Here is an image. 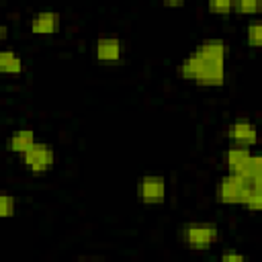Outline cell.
<instances>
[{
    "label": "cell",
    "instance_id": "obj_1",
    "mask_svg": "<svg viewBox=\"0 0 262 262\" xmlns=\"http://www.w3.org/2000/svg\"><path fill=\"white\" fill-rule=\"evenodd\" d=\"M227 45L223 39H205L188 55L182 57L178 74L182 80L205 88H219L225 84Z\"/></svg>",
    "mask_w": 262,
    "mask_h": 262
},
{
    "label": "cell",
    "instance_id": "obj_2",
    "mask_svg": "<svg viewBox=\"0 0 262 262\" xmlns=\"http://www.w3.org/2000/svg\"><path fill=\"white\" fill-rule=\"evenodd\" d=\"M225 170L231 174H237L246 180L262 182V158L252 151V147L244 145H231L223 154Z\"/></svg>",
    "mask_w": 262,
    "mask_h": 262
},
{
    "label": "cell",
    "instance_id": "obj_3",
    "mask_svg": "<svg viewBox=\"0 0 262 262\" xmlns=\"http://www.w3.org/2000/svg\"><path fill=\"white\" fill-rule=\"evenodd\" d=\"M262 182H254V180H246L237 174H231L227 172L215 186V196H217V203L221 205H242L246 203V196L248 192L254 188V186H260Z\"/></svg>",
    "mask_w": 262,
    "mask_h": 262
},
{
    "label": "cell",
    "instance_id": "obj_4",
    "mask_svg": "<svg viewBox=\"0 0 262 262\" xmlns=\"http://www.w3.org/2000/svg\"><path fill=\"white\" fill-rule=\"evenodd\" d=\"M180 239L190 250H209L219 239V227L209 221H188L180 229Z\"/></svg>",
    "mask_w": 262,
    "mask_h": 262
},
{
    "label": "cell",
    "instance_id": "obj_5",
    "mask_svg": "<svg viewBox=\"0 0 262 262\" xmlns=\"http://www.w3.org/2000/svg\"><path fill=\"white\" fill-rule=\"evenodd\" d=\"M20 160H23V166H25L27 172H31V174H45L55 164V151H53V147L49 143L37 139L20 156Z\"/></svg>",
    "mask_w": 262,
    "mask_h": 262
},
{
    "label": "cell",
    "instance_id": "obj_6",
    "mask_svg": "<svg viewBox=\"0 0 262 262\" xmlns=\"http://www.w3.org/2000/svg\"><path fill=\"white\" fill-rule=\"evenodd\" d=\"M168 186L164 176L160 174H147L141 176L137 182V199L143 205H162L166 201Z\"/></svg>",
    "mask_w": 262,
    "mask_h": 262
},
{
    "label": "cell",
    "instance_id": "obj_7",
    "mask_svg": "<svg viewBox=\"0 0 262 262\" xmlns=\"http://www.w3.org/2000/svg\"><path fill=\"white\" fill-rule=\"evenodd\" d=\"M225 137L233 143V145H244V147H252L256 145L258 141V129L252 121L248 119H235L227 131H225Z\"/></svg>",
    "mask_w": 262,
    "mask_h": 262
},
{
    "label": "cell",
    "instance_id": "obj_8",
    "mask_svg": "<svg viewBox=\"0 0 262 262\" xmlns=\"http://www.w3.org/2000/svg\"><path fill=\"white\" fill-rule=\"evenodd\" d=\"M61 27V16L59 12L55 10H39L31 23H29V29L33 35L37 37H49V35H55Z\"/></svg>",
    "mask_w": 262,
    "mask_h": 262
},
{
    "label": "cell",
    "instance_id": "obj_9",
    "mask_svg": "<svg viewBox=\"0 0 262 262\" xmlns=\"http://www.w3.org/2000/svg\"><path fill=\"white\" fill-rule=\"evenodd\" d=\"M123 41L119 37H102L94 43V57L104 63H117L123 57Z\"/></svg>",
    "mask_w": 262,
    "mask_h": 262
},
{
    "label": "cell",
    "instance_id": "obj_10",
    "mask_svg": "<svg viewBox=\"0 0 262 262\" xmlns=\"http://www.w3.org/2000/svg\"><path fill=\"white\" fill-rule=\"evenodd\" d=\"M35 141H37V137H35V133H33L31 129H18V131H14V133L6 139V149H8L10 154L23 156Z\"/></svg>",
    "mask_w": 262,
    "mask_h": 262
},
{
    "label": "cell",
    "instance_id": "obj_11",
    "mask_svg": "<svg viewBox=\"0 0 262 262\" xmlns=\"http://www.w3.org/2000/svg\"><path fill=\"white\" fill-rule=\"evenodd\" d=\"M25 70L23 57L12 51V49H2L0 51V74H8V76H16Z\"/></svg>",
    "mask_w": 262,
    "mask_h": 262
},
{
    "label": "cell",
    "instance_id": "obj_12",
    "mask_svg": "<svg viewBox=\"0 0 262 262\" xmlns=\"http://www.w3.org/2000/svg\"><path fill=\"white\" fill-rule=\"evenodd\" d=\"M246 43L252 47V49H258L262 45V25L260 20H250L248 27H246Z\"/></svg>",
    "mask_w": 262,
    "mask_h": 262
},
{
    "label": "cell",
    "instance_id": "obj_13",
    "mask_svg": "<svg viewBox=\"0 0 262 262\" xmlns=\"http://www.w3.org/2000/svg\"><path fill=\"white\" fill-rule=\"evenodd\" d=\"M262 8V0H235L233 2V12L237 14H258Z\"/></svg>",
    "mask_w": 262,
    "mask_h": 262
},
{
    "label": "cell",
    "instance_id": "obj_14",
    "mask_svg": "<svg viewBox=\"0 0 262 262\" xmlns=\"http://www.w3.org/2000/svg\"><path fill=\"white\" fill-rule=\"evenodd\" d=\"M16 213V201L10 192H4L0 190V219H8V217H14Z\"/></svg>",
    "mask_w": 262,
    "mask_h": 262
},
{
    "label": "cell",
    "instance_id": "obj_15",
    "mask_svg": "<svg viewBox=\"0 0 262 262\" xmlns=\"http://www.w3.org/2000/svg\"><path fill=\"white\" fill-rule=\"evenodd\" d=\"M233 2L235 0H207V8L213 14L225 16V14H231L233 12Z\"/></svg>",
    "mask_w": 262,
    "mask_h": 262
},
{
    "label": "cell",
    "instance_id": "obj_16",
    "mask_svg": "<svg viewBox=\"0 0 262 262\" xmlns=\"http://www.w3.org/2000/svg\"><path fill=\"white\" fill-rule=\"evenodd\" d=\"M221 260L223 262H244L246 256L244 254H237V252H221Z\"/></svg>",
    "mask_w": 262,
    "mask_h": 262
},
{
    "label": "cell",
    "instance_id": "obj_17",
    "mask_svg": "<svg viewBox=\"0 0 262 262\" xmlns=\"http://www.w3.org/2000/svg\"><path fill=\"white\" fill-rule=\"evenodd\" d=\"M162 4L168 6V8H180V6L186 4V0H162Z\"/></svg>",
    "mask_w": 262,
    "mask_h": 262
},
{
    "label": "cell",
    "instance_id": "obj_18",
    "mask_svg": "<svg viewBox=\"0 0 262 262\" xmlns=\"http://www.w3.org/2000/svg\"><path fill=\"white\" fill-rule=\"evenodd\" d=\"M6 37H8V29H6V25H0V43H2Z\"/></svg>",
    "mask_w": 262,
    "mask_h": 262
}]
</instances>
